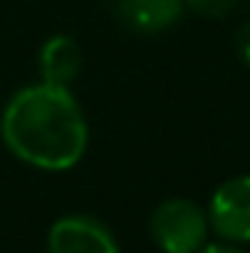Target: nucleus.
Returning a JSON list of instances; mask_svg holds the SVG:
<instances>
[{
    "instance_id": "nucleus-6",
    "label": "nucleus",
    "mask_w": 250,
    "mask_h": 253,
    "mask_svg": "<svg viewBox=\"0 0 250 253\" xmlns=\"http://www.w3.org/2000/svg\"><path fill=\"white\" fill-rule=\"evenodd\" d=\"M80 71H83V50H80L77 39L56 33L39 47V77H42V83L71 88L77 83Z\"/></svg>"
},
{
    "instance_id": "nucleus-1",
    "label": "nucleus",
    "mask_w": 250,
    "mask_h": 253,
    "mask_svg": "<svg viewBox=\"0 0 250 253\" xmlns=\"http://www.w3.org/2000/svg\"><path fill=\"white\" fill-rule=\"evenodd\" d=\"M0 138L12 156L42 171H68L88 150V121L71 88L33 83L0 112Z\"/></svg>"
},
{
    "instance_id": "nucleus-7",
    "label": "nucleus",
    "mask_w": 250,
    "mask_h": 253,
    "mask_svg": "<svg viewBox=\"0 0 250 253\" xmlns=\"http://www.w3.org/2000/svg\"><path fill=\"white\" fill-rule=\"evenodd\" d=\"M186 9L194 12L197 18L218 21V18H227L236 9V0H186Z\"/></svg>"
},
{
    "instance_id": "nucleus-8",
    "label": "nucleus",
    "mask_w": 250,
    "mask_h": 253,
    "mask_svg": "<svg viewBox=\"0 0 250 253\" xmlns=\"http://www.w3.org/2000/svg\"><path fill=\"white\" fill-rule=\"evenodd\" d=\"M236 53H239V59L250 68V21H245V24L239 27V33H236Z\"/></svg>"
},
{
    "instance_id": "nucleus-3",
    "label": "nucleus",
    "mask_w": 250,
    "mask_h": 253,
    "mask_svg": "<svg viewBox=\"0 0 250 253\" xmlns=\"http://www.w3.org/2000/svg\"><path fill=\"white\" fill-rule=\"evenodd\" d=\"M206 218L218 242L250 245V174H236L212 191Z\"/></svg>"
},
{
    "instance_id": "nucleus-5",
    "label": "nucleus",
    "mask_w": 250,
    "mask_h": 253,
    "mask_svg": "<svg viewBox=\"0 0 250 253\" xmlns=\"http://www.w3.org/2000/svg\"><path fill=\"white\" fill-rule=\"evenodd\" d=\"M186 12V0H115V15L126 30L156 36L174 27Z\"/></svg>"
},
{
    "instance_id": "nucleus-9",
    "label": "nucleus",
    "mask_w": 250,
    "mask_h": 253,
    "mask_svg": "<svg viewBox=\"0 0 250 253\" xmlns=\"http://www.w3.org/2000/svg\"><path fill=\"white\" fill-rule=\"evenodd\" d=\"M197 253H248L242 245H230V242H206Z\"/></svg>"
},
{
    "instance_id": "nucleus-2",
    "label": "nucleus",
    "mask_w": 250,
    "mask_h": 253,
    "mask_svg": "<svg viewBox=\"0 0 250 253\" xmlns=\"http://www.w3.org/2000/svg\"><path fill=\"white\" fill-rule=\"evenodd\" d=\"M150 239L162 253H197L209 242L206 209L188 197H168L150 212Z\"/></svg>"
},
{
    "instance_id": "nucleus-4",
    "label": "nucleus",
    "mask_w": 250,
    "mask_h": 253,
    "mask_svg": "<svg viewBox=\"0 0 250 253\" xmlns=\"http://www.w3.org/2000/svg\"><path fill=\"white\" fill-rule=\"evenodd\" d=\"M47 253H121L115 233L94 215H62L47 230Z\"/></svg>"
}]
</instances>
